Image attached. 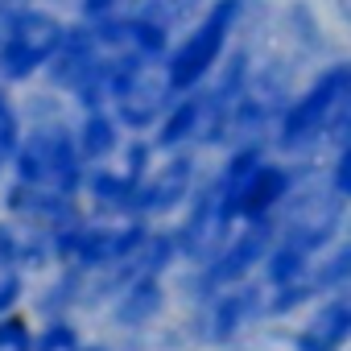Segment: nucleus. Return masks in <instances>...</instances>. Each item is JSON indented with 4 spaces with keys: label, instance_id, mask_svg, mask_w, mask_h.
<instances>
[{
    "label": "nucleus",
    "instance_id": "nucleus-22",
    "mask_svg": "<svg viewBox=\"0 0 351 351\" xmlns=\"http://www.w3.org/2000/svg\"><path fill=\"white\" fill-rule=\"evenodd\" d=\"M330 145H351V95H347V104H343L335 128H330Z\"/></svg>",
    "mask_w": 351,
    "mask_h": 351
},
{
    "label": "nucleus",
    "instance_id": "nucleus-25",
    "mask_svg": "<svg viewBox=\"0 0 351 351\" xmlns=\"http://www.w3.org/2000/svg\"><path fill=\"white\" fill-rule=\"evenodd\" d=\"M13 5H25V0H13Z\"/></svg>",
    "mask_w": 351,
    "mask_h": 351
},
{
    "label": "nucleus",
    "instance_id": "nucleus-23",
    "mask_svg": "<svg viewBox=\"0 0 351 351\" xmlns=\"http://www.w3.org/2000/svg\"><path fill=\"white\" fill-rule=\"evenodd\" d=\"M9 9H13V0H0V25H5V17H9Z\"/></svg>",
    "mask_w": 351,
    "mask_h": 351
},
{
    "label": "nucleus",
    "instance_id": "nucleus-20",
    "mask_svg": "<svg viewBox=\"0 0 351 351\" xmlns=\"http://www.w3.org/2000/svg\"><path fill=\"white\" fill-rule=\"evenodd\" d=\"M34 330L29 322L13 310V314H0V351H34Z\"/></svg>",
    "mask_w": 351,
    "mask_h": 351
},
{
    "label": "nucleus",
    "instance_id": "nucleus-3",
    "mask_svg": "<svg viewBox=\"0 0 351 351\" xmlns=\"http://www.w3.org/2000/svg\"><path fill=\"white\" fill-rule=\"evenodd\" d=\"M244 13H248V0H207V9L186 25V34L165 54V79L178 95L211 83L219 62L232 54Z\"/></svg>",
    "mask_w": 351,
    "mask_h": 351
},
{
    "label": "nucleus",
    "instance_id": "nucleus-16",
    "mask_svg": "<svg viewBox=\"0 0 351 351\" xmlns=\"http://www.w3.org/2000/svg\"><path fill=\"white\" fill-rule=\"evenodd\" d=\"M207 9V0H136V13L161 21L165 29H182Z\"/></svg>",
    "mask_w": 351,
    "mask_h": 351
},
{
    "label": "nucleus",
    "instance_id": "nucleus-7",
    "mask_svg": "<svg viewBox=\"0 0 351 351\" xmlns=\"http://www.w3.org/2000/svg\"><path fill=\"white\" fill-rule=\"evenodd\" d=\"M306 178H302V161H293V157H281V153H269L248 178L236 186V191H219L215 182V191H219V207H223V219L236 228V223H248V219H273V215H281L285 211V203L298 195V186H302Z\"/></svg>",
    "mask_w": 351,
    "mask_h": 351
},
{
    "label": "nucleus",
    "instance_id": "nucleus-11",
    "mask_svg": "<svg viewBox=\"0 0 351 351\" xmlns=\"http://www.w3.org/2000/svg\"><path fill=\"white\" fill-rule=\"evenodd\" d=\"M207 83L195 87V91H182L165 108V116L157 120L153 128V145L161 153H178V149H199L203 145V132H207Z\"/></svg>",
    "mask_w": 351,
    "mask_h": 351
},
{
    "label": "nucleus",
    "instance_id": "nucleus-8",
    "mask_svg": "<svg viewBox=\"0 0 351 351\" xmlns=\"http://www.w3.org/2000/svg\"><path fill=\"white\" fill-rule=\"evenodd\" d=\"M199 191V149H178V153H161V161L141 178L132 219H161L169 211H182Z\"/></svg>",
    "mask_w": 351,
    "mask_h": 351
},
{
    "label": "nucleus",
    "instance_id": "nucleus-10",
    "mask_svg": "<svg viewBox=\"0 0 351 351\" xmlns=\"http://www.w3.org/2000/svg\"><path fill=\"white\" fill-rule=\"evenodd\" d=\"M289 351H351V289L326 293L298 314Z\"/></svg>",
    "mask_w": 351,
    "mask_h": 351
},
{
    "label": "nucleus",
    "instance_id": "nucleus-24",
    "mask_svg": "<svg viewBox=\"0 0 351 351\" xmlns=\"http://www.w3.org/2000/svg\"><path fill=\"white\" fill-rule=\"evenodd\" d=\"M83 351H108V347H99V343H87V347H83Z\"/></svg>",
    "mask_w": 351,
    "mask_h": 351
},
{
    "label": "nucleus",
    "instance_id": "nucleus-19",
    "mask_svg": "<svg viewBox=\"0 0 351 351\" xmlns=\"http://www.w3.org/2000/svg\"><path fill=\"white\" fill-rule=\"evenodd\" d=\"M34 351H83V339L66 318H50L42 335L34 339Z\"/></svg>",
    "mask_w": 351,
    "mask_h": 351
},
{
    "label": "nucleus",
    "instance_id": "nucleus-13",
    "mask_svg": "<svg viewBox=\"0 0 351 351\" xmlns=\"http://www.w3.org/2000/svg\"><path fill=\"white\" fill-rule=\"evenodd\" d=\"M161 310H165V273H136V277L116 293L112 318H116V326L141 330V326H149Z\"/></svg>",
    "mask_w": 351,
    "mask_h": 351
},
{
    "label": "nucleus",
    "instance_id": "nucleus-5",
    "mask_svg": "<svg viewBox=\"0 0 351 351\" xmlns=\"http://www.w3.org/2000/svg\"><path fill=\"white\" fill-rule=\"evenodd\" d=\"M149 223L145 219H104V223H66L50 236L54 256L71 269V273H104L116 269L124 261H132L141 252V244L149 240Z\"/></svg>",
    "mask_w": 351,
    "mask_h": 351
},
{
    "label": "nucleus",
    "instance_id": "nucleus-1",
    "mask_svg": "<svg viewBox=\"0 0 351 351\" xmlns=\"http://www.w3.org/2000/svg\"><path fill=\"white\" fill-rule=\"evenodd\" d=\"M87 157L79 149L75 128L66 124H42L29 128L13 157V182H9V211L21 215V223L58 232L75 223V203L87 186Z\"/></svg>",
    "mask_w": 351,
    "mask_h": 351
},
{
    "label": "nucleus",
    "instance_id": "nucleus-21",
    "mask_svg": "<svg viewBox=\"0 0 351 351\" xmlns=\"http://www.w3.org/2000/svg\"><path fill=\"white\" fill-rule=\"evenodd\" d=\"M120 13H124V0H83V5H79L83 21H112Z\"/></svg>",
    "mask_w": 351,
    "mask_h": 351
},
{
    "label": "nucleus",
    "instance_id": "nucleus-17",
    "mask_svg": "<svg viewBox=\"0 0 351 351\" xmlns=\"http://www.w3.org/2000/svg\"><path fill=\"white\" fill-rule=\"evenodd\" d=\"M322 182L335 199L351 207V145H330V157L322 165Z\"/></svg>",
    "mask_w": 351,
    "mask_h": 351
},
{
    "label": "nucleus",
    "instance_id": "nucleus-18",
    "mask_svg": "<svg viewBox=\"0 0 351 351\" xmlns=\"http://www.w3.org/2000/svg\"><path fill=\"white\" fill-rule=\"evenodd\" d=\"M21 136H25V132H21V116H17L13 99L0 91V173H5V165H13Z\"/></svg>",
    "mask_w": 351,
    "mask_h": 351
},
{
    "label": "nucleus",
    "instance_id": "nucleus-9",
    "mask_svg": "<svg viewBox=\"0 0 351 351\" xmlns=\"http://www.w3.org/2000/svg\"><path fill=\"white\" fill-rule=\"evenodd\" d=\"M265 302H269V285L261 277L203 298V335H207V343H219V347L236 343L256 318H265Z\"/></svg>",
    "mask_w": 351,
    "mask_h": 351
},
{
    "label": "nucleus",
    "instance_id": "nucleus-12",
    "mask_svg": "<svg viewBox=\"0 0 351 351\" xmlns=\"http://www.w3.org/2000/svg\"><path fill=\"white\" fill-rule=\"evenodd\" d=\"M136 178L124 165H91L87 173V203L104 215V219H132V203H136Z\"/></svg>",
    "mask_w": 351,
    "mask_h": 351
},
{
    "label": "nucleus",
    "instance_id": "nucleus-4",
    "mask_svg": "<svg viewBox=\"0 0 351 351\" xmlns=\"http://www.w3.org/2000/svg\"><path fill=\"white\" fill-rule=\"evenodd\" d=\"M66 21L38 5H13L0 25V79L25 83L42 71H50L54 54L66 42Z\"/></svg>",
    "mask_w": 351,
    "mask_h": 351
},
{
    "label": "nucleus",
    "instance_id": "nucleus-2",
    "mask_svg": "<svg viewBox=\"0 0 351 351\" xmlns=\"http://www.w3.org/2000/svg\"><path fill=\"white\" fill-rule=\"evenodd\" d=\"M351 95V58H330L318 66L285 104V112L273 124V149L281 157L306 161L318 149H330V128Z\"/></svg>",
    "mask_w": 351,
    "mask_h": 351
},
{
    "label": "nucleus",
    "instance_id": "nucleus-15",
    "mask_svg": "<svg viewBox=\"0 0 351 351\" xmlns=\"http://www.w3.org/2000/svg\"><path fill=\"white\" fill-rule=\"evenodd\" d=\"M302 289L310 293V302H318V298H326V293L351 289V232H347L339 244H330V248L314 261V269L302 277Z\"/></svg>",
    "mask_w": 351,
    "mask_h": 351
},
{
    "label": "nucleus",
    "instance_id": "nucleus-14",
    "mask_svg": "<svg viewBox=\"0 0 351 351\" xmlns=\"http://www.w3.org/2000/svg\"><path fill=\"white\" fill-rule=\"evenodd\" d=\"M120 128L124 124L116 120L112 108H87L83 112V120L75 124V136H79V149H83L87 165H108L120 153V145H124Z\"/></svg>",
    "mask_w": 351,
    "mask_h": 351
},
{
    "label": "nucleus",
    "instance_id": "nucleus-6",
    "mask_svg": "<svg viewBox=\"0 0 351 351\" xmlns=\"http://www.w3.org/2000/svg\"><path fill=\"white\" fill-rule=\"evenodd\" d=\"M281 232V219H248V223H236L228 232V240L199 265L195 273V293L199 298H211L228 285H240V281H252L261 277L265 261H269V248Z\"/></svg>",
    "mask_w": 351,
    "mask_h": 351
}]
</instances>
